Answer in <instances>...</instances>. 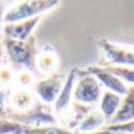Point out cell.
<instances>
[{
    "label": "cell",
    "mask_w": 134,
    "mask_h": 134,
    "mask_svg": "<svg viewBox=\"0 0 134 134\" xmlns=\"http://www.w3.org/2000/svg\"><path fill=\"white\" fill-rule=\"evenodd\" d=\"M58 65H60V60H58V55H57V52L54 49L46 47V49H43V51H40L36 54L35 68H38L41 73L52 76V74L57 73Z\"/></svg>",
    "instance_id": "11"
},
{
    "label": "cell",
    "mask_w": 134,
    "mask_h": 134,
    "mask_svg": "<svg viewBox=\"0 0 134 134\" xmlns=\"http://www.w3.org/2000/svg\"><path fill=\"white\" fill-rule=\"evenodd\" d=\"M14 76L16 73L10 68V66H3L0 65V87H8L14 82Z\"/></svg>",
    "instance_id": "17"
},
{
    "label": "cell",
    "mask_w": 134,
    "mask_h": 134,
    "mask_svg": "<svg viewBox=\"0 0 134 134\" xmlns=\"http://www.w3.org/2000/svg\"><path fill=\"white\" fill-rule=\"evenodd\" d=\"M107 129L125 132V134H134V120L126 121V123H120V125H107Z\"/></svg>",
    "instance_id": "20"
},
{
    "label": "cell",
    "mask_w": 134,
    "mask_h": 134,
    "mask_svg": "<svg viewBox=\"0 0 134 134\" xmlns=\"http://www.w3.org/2000/svg\"><path fill=\"white\" fill-rule=\"evenodd\" d=\"M85 73L95 76V79L101 84V87H104L109 92H114L120 96H123L128 92V85L121 79H118L115 74H112L106 68H103V66H88L85 70Z\"/></svg>",
    "instance_id": "7"
},
{
    "label": "cell",
    "mask_w": 134,
    "mask_h": 134,
    "mask_svg": "<svg viewBox=\"0 0 134 134\" xmlns=\"http://www.w3.org/2000/svg\"><path fill=\"white\" fill-rule=\"evenodd\" d=\"M104 125H106V120H104V117L101 115V112L92 109V110L81 120V123L77 125V131H79V132L90 134V132H95V131L103 129Z\"/></svg>",
    "instance_id": "14"
},
{
    "label": "cell",
    "mask_w": 134,
    "mask_h": 134,
    "mask_svg": "<svg viewBox=\"0 0 134 134\" xmlns=\"http://www.w3.org/2000/svg\"><path fill=\"white\" fill-rule=\"evenodd\" d=\"M40 19L41 18H32V19L19 21V22H13V24H5L3 30H2V35H5L7 40L25 41L32 36V32L38 25Z\"/></svg>",
    "instance_id": "9"
},
{
    "label": "cell",
    "mask_w": 134,
    "mask_h": 134,
    "mask_svg": "<svg viewBox=\"0 0 134 134\" xmlns=\"http://www.w3.org/2000/svg\"><path fill=\"white\" fill-rule=\"evenodd\" d=\"M14 82H18L19 88H27L29 85H33L32 71H18L14 76Z\"/></svg>",
    "instance_id": "18"
},
{
    "label": "cell",
    "mask_w": 134,
    "mask_h": 134,
    "mask_svg": "<svg viewBox=\"0 0 134 134\" xmlns=\"http://www.w3.org/2000/svg\"><path fill=\"white\" fill-rule=\"evenodd\" d=\"M2 60H3V46L0 43V65H2Z\"/></svg>",
    "instance_id": "23"
},
{
    "label": "cell",
    "mask_w": 134,
    "mask_h": 134,
    "mask_svg": "<svg viewBox=\"0 0 134 134\" xmlns=\"http://www.w3.org/2000/svg\"><path fill=\"white\" fill-rule=\"evenodd\" d=\"M24 134H74L68 128H60V126H40V128H27L24 129Z\"/></svg>",
    "instance_id": "15"
},
{
    "label": "cell",
    "mask_w": 134,
    "mask_h": 134,
    "mask_svg": "<svg viewBox=\"0 0 134 134\" xmlns=\"http://www.w3.org/2000/svg\"><path fill=\"white\" fill-rule=\"evenodd\" d=\"M120 101H121V96L114 93V92H109V90H104L101 98H99V112L101 115L104 117L106 121H110L114 118V115L117 114L118 110V106H120Z\"/></svg>",
    "instance_id": "12"
},
{
    "label": "cell",
    "mask_w": 134,
    "mask_h": 134,
    "mask_svg": "<svg viewBox=\"0 0 134 134\" xmlns=\"http://www.w3.org/2000/svg\"><path fill=\"white\" fill-rule=\"evenodd\" d=\"M8 120L16 121L27 128H40V126H55L58 118L55 117L54 110L47 104H43L41 101H35L33 106L27 112H11L8 115Z\"/></svg>",
    "instance_id": "3"
},
{
    "label": "cell",
    "mask_w": 134,
    "mask_h": 134,
    "mask_svg": "<svg viewBox=\"0 0 134 134\" xmlns=\"http://www.w3.org/2000/svg\"><path fill=\"white\" fill-rule=\"evenodd\" d=\"M63 81L65 77L62 74H52V76H47L44 79L33 82V92L38 96V101H41L43 104L54 103L62 90Z\"/></svg>",
    "instance_id": "6"
},
{
    "label": "cell",
    "mask_w": 134,
    "mask_h": 134,
    "mask_svg": "<svg viewBox=\"0 0 134 134\" xmlns=\"http://www.w3.org/2000/svg\"><path fill=\"white\" fill-rule=\"evenodd\" d=\"M10 98V92L5 87H0V118H8V110H7V103Z\"/></svg>",
    "instance_id": "19"
},
{
    "label": "cell",
    "mask_w": 134,
    "mask_h": 134,
    "mask_svg": "<svg viewBox=\"0 0 134 134\" xmlns=\"http://www.w3.org/2000/svg\"><path fill=\"white\" fill-rule=\"evenodd\" d=\"M7 13V3L0 2V41H2V30H3V18Z\"/></svg>",
    "instance_id": "21"
},
{
    "label": "cell",
    "mask_w": 134,
    "mask_h": 134,
    "mask_svg": "<svg viewBox=\"0 0 134 134\" xmlns=\"http://www.w3.org/2000/svg\"><path fill=\"white\" fill-rule=\"evenodd\" d=\"M25 126L11 121L8 118H0V134H24Z\"/></svg>",
    "instance_id": "16"
},
{
    "label": "cell",
    "mask_w": 134,
    "mask_h": 134,
    "mask_svg": "<svg viewBox=\"0 0 134 134\" xmlns=\"http://www.w3.org/2000/svg\"><path fill=\"white\" fill-rule=\"evenodd\" d=\"M132 120H134V85L128 87V92L121 96L118 110L114 115V118L109 121V125H120Z\"/></svg>",
    "instance_id": "10"
},
{
    "label": "cell",
    "mask_w": 134,
    "mask_h": 134,
    "mask_svg": "<svg viewBox=\"0 0 134 134\" xmlns=\"http://www.w3.org/2000/svg\"><path fill=\"white\" fill-rule=\"evenodd\" d=\"M74 84H76V70L70 71L68 76L65 77L62 90H60L57 99L54 101V114H55V117H63V115H66V112L70 110V106L73 103Z\"/></svg>",
    "instance_id": "8"
},
{
    "label": "cell",
    "mask_w": 134,
    "mask_h": 134,
    "mask_svg": "<svg viewBox=\"0 0 134 134\" xmlns=\"http://www.w3.org/2000/svg\"><path fill=\"white\" fill-rule=\"evenodd\" d=\"M10 103L11 106L18 110V112H27L33 103H35V98H33V93L27 88H14L11 93H10Z\"/></svg>",
    "instance_id": "13"
},
{
    "label": "cell",
    "mask_w": 134,
    "mask_h": 134,
    "mask_svg": "<svg viewBox=\"0 0 134 134\" xmlns=\"http://www.w3.org/2000/svg\"><path fill=\"white\" fill-rule=\"evenodd\" d=\"M3 47L8 54V58L14 68L19 71H30L35 68V58H36V46L35 38L30 36L25 41H14L7 40L3 41Z\"/></svg>",
    "instance_id": "1"
},
{
    "label": "cell",
    "mask_w": 134,
    "mask_h": 134,
    "mask_svg": "<svg viewBox=\"0 0 134 134\" xmlns=\"http://www.w3.org/2000/svg\"><path fill=\"white\" fill-rule=\"evenodd\" d=\"M99 49L104 54L106 63L101 66H120V68H134V47L112 43L109 40L98 41Z\"/></svg>",
    "instance_id": "5"
},
{
    "label": "cell",
    "mask_w": 134,
    "mask_h": 134,
    "mask_svg": "<svg viewBox=\"0 0 134 134\" xmlns=\"http://www.w3.org/2000/svg\"><path fill=\"white\" fill-rule=\"evenodd\" d=\"M90 134H125V132H118V131H112V129L103 128V129H99V131H95V132H90Z\"/></svg>",
    "instance_id": "22"
},
{
    "label": "cell",
    "mask_w": 134,
    "mask_h": 134,
    "mask_svg": "<svg viewBox=\"0 0 134 134\" xmlns=\"http://www.w3.org/2000/svg\"><path fill=\"white\" fill-rule=\"evenodd\" d=\"M101 95H103V87L95 79V76H92L85 71L76 70V84H74V90H73V101L92 107L93 104L99 103Z\"/></svg>",
    "instance_id": "4"
},
{
    "label": "cell",
    "mask_w": 134,
    "mask_h": 134,
    "mask_svg": "<svg viewBox=\"0 0 134 134\" xmlns=\"http://www.w3.org/2000/svg\"><path fill=\"white\" fill-rule=\"evenodd\" d=\"M57 5L58 2H55V0H25V2H18V3H13L7 10L3 22L13 24V22L25 21L32 18H41V14L51 11Z\"/></svg>",
    "instance_id": "2"
}]
</instances>
